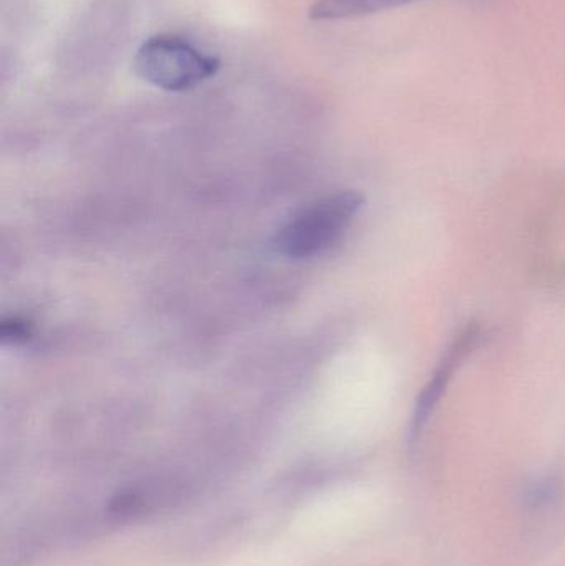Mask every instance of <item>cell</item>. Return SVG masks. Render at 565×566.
<instances>
[{
    "mask_svg": "<svg viewBox=\"0 0 565 566\" xmlns=\"http://www.w3.org/2000/svg\"><path fill=\"white\" fill-rule=\"evenodd\" d=\"M480 338L481 328L473 323V325H468L467 328L457 336V339L451 343L447 355L443 356L440 365L435 369L430 382L425 386L420 398H418L417 408H415L414 412V422H411V434L418 436L423 431L428 418H430L431 412L437 408L438 401H440L443 392L447 391L448 385H450L451 379H453L458 366L477 348Z\"/></svg>",
    "mask_w": 565,
    "mask_h": 566,
    "instance_id": "3957f363",
    "label": "cell"
},
{
    "mask_svg": "<svg viewBox=\"0 0 565 566\" xmlns=\"http://www.w3.org/2000/svg\"><path fill=\"white\" fill-rule=\"evenodd\" d=\"M0 333H2L3 342H10L12 345H17V343H23L30 338L32 328H30L25 319L10 318L2 323Z\"/></svg>",
    "mask_w": 565,
    "mask_h": 566,
    "instance_id": "5b68a950",
    "label": "cell"
},
{
    "mask_svg": "<svg viewBox=\"0 0 565 566\" xmlns=\"http://www.w3.org/2000/svg\"><path fill=\"white\" fill-rule=\"evenodd\" d=\"M133 65L135 72L156 88L179 93L215 76L221 63L179 36L156 35L139 46Z\"/></svg>",
    "mask_w": 565,
    "mask_h": 566,
    "instance_id": "7a4b0ae2",
    "label": "cell"
},
{
    "mask_svg": "<svg viewBox=\"0 0 565 566\" xmlns=\"http://www.w3.org/2000/svg\"><path fill=\"white\" fill-rule=\"evenodd\" d=\"M364 202L360 192L342 191L305 206L274 235L275 251L297 261L324 254L341 241Z\"/></svg>",
    "mask_w": 565,
    "mask_h": 566,
    "instance_id": "6da1fadb",
    "label": "cell"
},
{
    "mask_svg": "<svg viewBox=\"0 0 565 566\" xmlns=\"http://www.w3.org/2000/svg\"><path fill=\"white\" fill-rule=\"evenodd\" d=\"M410 2L415 0H317L311 9V19L317 22L355 19Z\"/></svg>",
    "mask_w": 565,
    "mask_h": 566,
    "instance_id": "277c9868",
    "label": "cell"
}]
</instances>
